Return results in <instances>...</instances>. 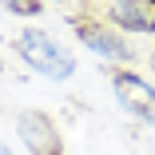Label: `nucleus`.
Returning <instances> with one entry per match:
<instances>
[{
  "label": "nucleus",
  "mask_w": 155,
  "mask_h": 155,
  "mask_svg": "<svg viewBox=\"0 0 155 155\" xmlns=\"http://www.w3.org/2000/svg\"><path fill=\"white\" fill-rule=\"evenodd\" d=\"M12 52H16V60H20L28 72H36L44 80L64 84V80L76 76V52L64 40H56L48 28L24 24L20 32H16V40H12Z\"/></svg>",
  "instance_id": "f257e3e1"
},
{
  "label": "nucleus",
  "mask_w": 155,
  "mask_h": 155,
  "mask_svg": "<svg viewBox=\"0 0 155 155\" xmlns=\"http://www.w3.org/2000/svg\"><path fill=\"white\" fill-rule=\"evenodd\" d=\"M104 20L123 36H155V0H107Z\"/></svg>",
  "instance_id": "39448f33"
},
{
  "label": "nucleus",
  "mask_w": 155,
  "mask_h": 155,
  "mask_svg": "<svg viewBox=\"0 0 155 155\" xmlns=\"http://www.w3.org/2000/svg\"><path fill=\"white\" fill-rule=\"evenodd\" d=\"M16 139L28 155H64V131H60V123L40 111V107H24L16 111Z\"/></svg>",
  "instance_id": "20e7f679"
},
{
  "label": "nucleus",
  "mask_w": 155,
  "mask_h": 155,
  "mask_svg": "<svg viewBox=\"0 0 155 155\" xmlns=\"http://www.w3.org/2000/svg\"><path fill=\"white\" fill-rule=\"evenodd\" d=\"M12 16H20V20H36L44 8H40V0H0Z\"/></svg>",
  "instance_id": "423d86ee"
},
{
  "label": "nucleus",
  "mask_w": 155,
  "mask_h": 155,
  "mask_svg": "<svg viewBox=\"0 0 155 155\" xmlns=\"http://www.w3.org/2000/svg\"><path fill=\"white\" fill-rule=\"evenodd\" d=\"M40 4H60V0H40Z\"/></svg>",
  "instance_id": "6e6552de"
},
{
  "label": "nucleus",
  "mask_w": 155,
  "mask_h": 155,
  "mask_svg": "<svg viewBox=\"0 0 155 155\" xmlns=\"http://www.w3.org/2000/svg\"><path fill=\"white\" fill-rule=\"evenodd\" d=\"M111 96L123 115H131L143 127H155V84L135 68H115L111 72Z\"/></svg>",
  "instance_id": "7ed1b4c3"
},
{
  "label": "nucleus",
  "mask_w": 155,
  "mask_h": 155,
  "mask_svg": "<svg viewBox=\"0 0 155 155\" xmlns=\"http://www.w3.org/2000/svg\"><path fill=\"white\" fill-rule=\"evenodd\" d=\"M68 24H72L76 40L96 56L100 64H107V68H131L135 64V48L127 44V36H123L115 24H107L100 16H72Z\"/></svg>",
  "instance_id": "f03ea898"
},
{
  "label": "nucleus",
  "mask_w": 155,
  "mask_h": 155,
  "mask_svg": "<svg viewBox=\"0 0 155 155\" xmlns=\"http://www.w3.org/2000/svg\"><path fill=\"white\" fill-rule=\"evenodd\" d=\"M0 155H16V151H12V147H8L4 139H0Z\"/></svg>",
  "instance_id": "0eeeda50"
}]
</instances>
